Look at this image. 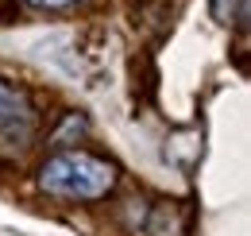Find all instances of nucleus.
<instances>
[{"label": "nucleus", "mask_w": 251, "mask_h": 236, "mask_svg": "<svg viewBox=\"0 0 251 236\" xmlns=\"http://www.w3.org/2000/svg\"><path fill=\"white\" fill-rule=\"evenodd\" d=\"M27 4H35V8H50V12H62V8H74L77 0H27Z\"/></svg>", "instance_id": "obj_3"}, {"label": "nucleus", "mask_w": 251, "mask_h": 236, "mask_svg": "<svg viewBox=\"0 0 251 236\" xmlns=\"http://www.w3.org/2000/svg\"><path fill=\"white\" fill-rule=\"evenodd\" d=\"M31 105L20 89H12L8 82H0V136H16V140H27L31 136Z\"/></svg>", "instance_id": "obj_2"}, {"label": "nucleus", "mask_w": 251, "mask_h": 236, "mask_svg": "<svg viewBox=\"0 0 251 236\" xmlns=\"http://www.w3.org/2000/svg\"><path fill=\"white\" fill-rule=\"evenodd\" d=\"M39 186L66 202H97L116 186V167L85 151H62L43 163Z\"/></svg>", "instance_id": "obj_1"}]
</instances>
